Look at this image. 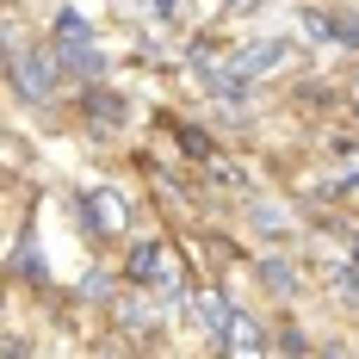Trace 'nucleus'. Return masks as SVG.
Here are the masks:
<instances>
[{"label": "nucleus", "mask_w": 359, "mask_h": 359, "mask_svg": "<svg viewBox=\"0 0 359 359\" xmlns=\"http://www.w3.org/2000/svg\"><path fill=\"white\" fill-rule=\"evenodd\" d=\"M87 118L118 124V118H124V100H118V93H106V87H93V93H87Z\"/></svg>", "instance_id": "obj_8"}, {"label": "nucleus", "mask_w": 359, "mask_h": 359, "mask_svg": "<svg viewBox=\"0 0 359 359\" xmlns=\"http://www.w3.org/2000/svg\"><path fill=\"white\" fill-rule=\"evenodd\" d=\"M81 211H87V223H93L100 236H124V229H130V205H124V192H111V186L81 192Z\"/></svg>", "instance_id": "obj_4"}, {"label": "nucleus", "mask_w": 359, "mask_h": 359, "mask_svg": "<svg viewBox=\"0 0 359 359\" xmlns=\"http://www.w3.org/2000/svg\"><path fill=\"white\" fill-rule=\"evenodd\" d=\"M130 285L180 291V254L168 248V242H137V248H130Z\"/></svg>", "instance_id": "obj_3"}, {"label": "nucleus", "mask_w": 359, "mask_h": 359, "mask_svg": "<svg viewBox=\"0 0 359 359\" xmlns=\"http://www.w3.org/2000/svg\"><path fill=\"white\" fill-rule=\"evenodd\" d=\"M266 285H273V291H285V285H297V279H291V273H285V260H266Z\"/></svg>", "instance_id": "obj_10"}, {"label": "nucleus", "mask_w": 359, "mask_h": 359, "mask_svg": "<svg viewBox=\"0 0 359 359\" xmlns=\"http://www.w3.org/2000/svg\"><path fill=\"white\" fill-rule=\"evenodd\" d=\"M279 56H285V43H254V50H242V56L229 62V74L254 81V74H266V62H279Z\"/></svg>", "instance_id": "obj_6"}, {"label": "nucleus", "mask_w": 359, "mask_h": 359, "mask_svg": "<svg viewBox=\"0 0 359 359\" xmlns=\"http://www.w3.org/2000/svg\"><path fill=\"white\" fill-rule=\"evenodd\" d=\"M192 316H198V328H211L217 341L229 334V323H236V310L217 297V291H192Z\"/></svg>", "instance_id": "obj_5"}, {"label": "nucleus", "mask_w": 359, "mask_h": 359, "mask_svg": "<svg viewBox=\"0 0 359 359\" xmlns=\"http://www.w3.org/2000/svg\"><path fill=\"white\" fill-rule=\"evenodd\" d=\"M223 347H229V353H266V334H260L248 316H236V323H229V334H223Z\"/></svg>", "instance_id": "obj_7"}, {"label": "nucleus", "mask_w": 359, "mask_h": 359, "mask_svg": "<svg viewBox=\"0 0 359 359\" xmlns=\"http://www.w3.org/2000/svg\"><path fill=\"white\" fill-rule=\"evenodd\" d=\"M328 32L341 37V43H359V13H334V19H328Z\"/></svg>", "instance_id": "obj_9"}, {"label": "nucleus", "mask_w": 359, "mask_h": 359, "mask_svg": "<svg viewBox=\"0 0 359 359\" xmlns=\"http://www.w3.org/2000/svg\"><path fill=\"white\" fill-rule=\"evenodd\" d=\"M353 260H359V236H353Z\"/></svg>", "instance_id": "obj_12"}, {"label": "nucleus", "mask_w": 359, "mask_h": 359, "mask_svg": "<svg viewBox=\"0 0 359 359\" xmlns=\"http://www.w3.org/2000/svg\"><path fill=\"white\" fill-rule=\"evenodd\" d=\"M217 6H242V13H248L254 0H205V13H217Z\"/></svg>", "instance_id": "obj_11"}, {"label": "nucleus", "mask_w": 359, "mask_h": 359, "mask_svg": "<svg viewBox=\"0 0 359 359\" xmlns=\"http://www.w3.org/2000/svg\"><path fill=\"white\" fill-rule=\"evenodd\" d=\"M62 56H56V43L50 50H37V56H25V50H13V87L25 93V100H50L56 93V81H62Z\"/></svg>", "instance_id": "obj_2"}, {"label": "nucleus", "mask_w": 359, "mask_h": 359, "mask_svg": "<svg viewBox=\"0 0 359 359\" xmlns=\"http://www.w3.org/2000/svg\"><path fill=\"white\" fill-rule=\"evenodd\" d=\"M50 43H56V56L69 62V74H81V81H100V74H106V56H100L93 32L81 25V13H62V19L50 25Z\"/></svg>", "instance_id": "obj_1"}]
</instances>
